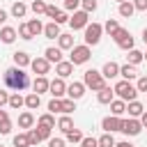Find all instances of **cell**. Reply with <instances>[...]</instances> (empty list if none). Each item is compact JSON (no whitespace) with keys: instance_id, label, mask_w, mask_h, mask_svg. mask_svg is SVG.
<instances>
[{"instance_id":"obj_4","label":"cell","mask_w":147,"mask_h":147,"mask_svg":"<svg viewBox=\"0 0 147 147\" xmlns=\"http://www.w3.org/2000/svg\"><path fill=\"white\" fill-rule=\"evenodd\" d=\"M90 57H92V51H90V46H87V44L74 46V48H71V53H69V62H71L74 67H78V64H85Z\"/></svg>"},{"instance_id":"obj_44","label":"cell","mask_w":147,"mask_h":147,"mask_svg":"<svg viewBox=\"0 0 147 147\" xmlns=\"http://www.w3.org/2000/svg\"><path fill=\"white\" fill-rule=\"evenodd\" d=\"M83 0H64V11H78V5Z\"/></svg>"},{"instance_id":"obj_51","label":"cell","mask_w":147,"mask_h":147,"mask_svg":"<svg viewBox=\"0 0 147 147\" xmlns=\"http://www.w3.org/2000/svg\"><path fill=\"white\" fill-rule=\"evenodd\" d=\"M136 11H147V0H133Z\"/></svg>"},{"instance_id":"obj_39","label":"cell","mask_w":147,"mask_h":147,"mask_svg":"<svg viewBox=\"0 0 147 147\" xmlns=\"http://www.w3.org/2000/svg\"><path fill=\"white\" fill-rule=\"evenodd\" d=\"M16 32H18V37H21V39H25V41H30V39H32V32H30V28H28V23H21Z\"/></svg>"},{"instance_id":"obj_27","label":"cell","mask_w":147,"mask_h":147,"mask_svg":"<svg viewBox=\"0 0 147 147\" xmlns=\"http://www.w3.org/2000/svg\"><path fill=\"white\" fill-rule=\"evenodd\" d=\"M57 129H60L62 133H69V131L74 129V119H71L69 115H62V117L57 119Z\"/></svg>"},{"instance_id":"obj_40","label":"cell","mask_w":147,"mask_h":147,"mask_svg":"<svg viewBox=\"0 0 147 147\" xmlns=\"http://www.w3.org/2000/svg\"><path fill=\"white\" fill-rule=\"evenodd\" d=\"M74 110H76V101H74V99H62V113L69 115V113H74Z\"/></svg>"},{"instance_id":"obj_57","label":"cell","mask_w":147,"mask_h":147,"mask_svg":"<svg viewBox=\"0 0 147 147\" xmlns=\"http://www.w3.org/2000/svg\"><path fill=\"white\" fill-rule=\"evenodd\" d=\"M7 117H9V115H7V110H2V108H0V122H2V119H7Z\"/></svg>"},{"instance_id":"obj_53","label":"cell","mask_w":147,"mask_h":147,"mask_svg":"<svg viewBox=\"0 0 147 147\" xmlns=\"http://www.w3.org/2000/svg\"><path fill=\"white\" fill-rule=\"evenodd\" d=\"M2 106H9V94L5 92V90H0V108Z\"/></svg>"},{"instance_id":"obj_59","label":"cell","mask_w":147,"mask_h":147,"mask_svg":"<svg viewBox=\"0 0 147 147\" xmlns=\"http://www.w3.org/2000/svg\"><path fill=\"white\" fill-rule=\"evenodd\" d=\"M117 2H119V5H122V2H126V0H117Z\"/></svg>"},{"instance_id":"obj_28","label":"cell","mask_w":147,"mask_h":147,"mask_svg":"<svg viewBox=\"0 0 147 147\" xmlns=\"http://www.w3.org/2000/svg\"><path fill=\"white\" fill-rule=\"evenodd\" d=\"M133 14H136L133 2H129V0H126V2H122V5H119V16H122V18H131Z\"/></svg>"},{"instance_id":"obj_32","label":"cell","mask_w":147,"mask_h":147,"mask_svg":"<svg viewBox=\"0 0 147 147\" xmlns=\"http://www.w3.org/2000/svg\"><path fill=\"white\" fill-rule=\"evenodd\" d=\"M21 106H25V96H21L18 92H14V94H9V108H14V110H18Z\"/></svg>"},{"instance_id":"obj_48","label":"cell","mask_w":147,"mask_h":147,"mask_svg":"<svg viewBox=\"0 0 147 147\" xmlns=\"http://www.w3.org/2000/svg\"><path fill=\"white\" fill-rule=\"evenodd\" d=\"M28 136H30V145H39V142H41V140H39L37 129H28Z\"/></svg>"},{"instance_id":"obj_14","label":"cell","mask_w":147,"mask_h":147,"mask_svg":"<svg viewBox=\"0 0 147 147\" xmlns=\"http://www.w3.org/2000/svg\"><path fill=\"white\" fill-rule=\"evenodd\" d=\"M16 37H18V32H16L11 25H5V28L0 30V41H2V44H14Z\"/></svg>"},{"instance_id":"obj_3","label":"cell","mask_w":147,"mask_h":147,"mask_svg":"<svg viewBox=\"0 0 147 147\" xmlns=\"http://www.w3.org/2000/svg\"><path fill=\"white\" fill-rule=\"evenodd\" d=\"M115 94L122 99V101H126V103H131V101H136V96H138V90H136V85H131L129 80H119L115 87Z\"/></svg>"},{"instance_id":"obj_56","label":"cell","mask_w":147,"mask_h":147,"mask_svg":"<svg viewBox=\"0 0 147 147\" xmlns=\"http://www.w3.org/2000/svg\"><path fill=\"white\" fill-rule=\"evenodd\" d=\"M5 21H7V11H5V9H0V23H5Z\"/></svg>"},{"instance_id":"obj_35","label":"cell","mask_w":147,"mask_h":147,"mask_svg":"<svg viewBox=\"0 0 147 147\" xmlns=\"http://www.w3.org/2000/svg\"><path fill=\"white\" fill-rule=\"evenodd\" d=\"M117 30H119V23H117L115 18H108V21L103 23V32H108L110 37H113V34H115Z\"/></svg>"},{"instance_id":"obj_5","label":"cell","mask_w":147,"mask_h":147,"mask_svg":"<svg viewBox=\"0 0 147 147\" xmlns=\"http://www.w3.org/2000/svg\"><path fill=\"white\" fill-rule=\"evenodd\" d=\"M101 34H103V25L101 23H90L85 28V44L87 46H96L101 41Z\"/></svg>"},{"instance_id":"obj_12","label":"cell","mask_w":147,"mask_h":147,"mask_svg":"<svg viewBox=\"0 0 147 147\" xmlns=\"http://www.w3.org/2000/svg\"><path fill=\"white\" fill-rule=\"evenodd\" d=\"M67 94H69V99L78 101V99L85 94V83H78V80H74L71 85H67Z\"/></svg>"},{"instance_id":"obj_58","label":"cell","mask_w":147,"mask_h":147,"mask_svg":"<svg viewBox=\"0 0 147 147\" xmlns=\"http://www.w3.org/2000/svg\"><path fill=\"white\" fill-rule=\"evenodd\" d=\"M142 41H145V44H147V28H145V30H142Z\"/></svg>"},{"instance_id":"obj_55","label":"cell","mask_w":147,"mask_h":147,"mask_svg":"<svg viewBox=\"0 0 147 147\" xmlns=\"http://www.w3.org/2000/svg\"><path fill=\"white\" fill-rule=\"evenodd\" d=\"M140 124H142V126H147V113H142V115H140Z\"/></svg>"},{"instance_id":"obj_22","label":"cell","mask_w":147,"mask_h":147,"mask_svg":"<svg viewBox=\"0 0 147 147\" xmlns=\"http://www.w3.org/2000/svg\"><path fill=\"white\" fill-rule=\"evenodd\" d=\"M76 44H74V37L71 34H60L57 37V48L60 51H71Z\"/></svg>"},{"instance_id":"obj_7","label":"cell","mask_w":147,"mask_h":147,"mask_svg":"<svg viewBox=\"0 0 147 147\" xmlns=\"http://www.w3.org/2000/svg\"><path fill=\"white\" fill-rule=\"evenodd\" d=\"M113 39H115V44H117L119 48H124V51H133V37H131L129 30L119 28V30L113 34Z\"/></svg>"},{"instance_id":"obj_45","label":"cell","mask_w":147,"mask_h":147,"mask_svg":"<svg viewBox=\"0 0 147 147\" xmlns=\"http://www.w3.org/2000/svg\"><path fill=\"white\" fill-rule=\"evenodd\" d=\"M0 133H2V136H7V133H11V119H9V117L0 122Z\"/></svg>"},{"instance_id":"obj_33","label":"cell","mask_w":147,"mask_h":147,"mask_svg":"<svg viewBox=\"0 0 147 147\" xmlns=\"http://www.w3.org/2000/svg\"><path fill=\"white\" fill-rule=\"evenodd\" d=\"M11 142H14V147H30V136L28 133H16Z\"/></svg>"},{"instance_id":"obj_15","label":"cell","mask_w":147,"mask_h":147,"mask_svg":"<svg viewBox=\"0 0 147 147\" xmlns=\"http://www.w3.org/2000/svg\"><path fill=\"white\" fill-rule=\"evenodd\" d=\"M32 87H34V92H37V94H44V92H48V90H51V80H48L46 76H37V78H34V83H32Z\"/></svg>"},{"instance_id":"obj_8","label":"cell","mask_w":147,"mask_h":147,"mask_svg":"<svg viewBox=\"0 0 147 147\" xmlns=\"http://www.w3.org/2000/svg\"><path fill=\"white\" fill-rule=\"evenodd\" d=\"M140 131H142V124H140L138 117H129V119L122 122V133H126V136H138Z\"/></svg>"},{"instance_id":"obj_52","label":"cell","mask_w":147,"mask_h":147,"mask_svg":"<svg viewBox=\"0 0 147 147\" xmlns=\"http://www.w3.org/2000/svg\"><path fill=\"white\" fill-rule=\"evenodd\" d=\"M48 147H64V138H51Z\"/></svg>"},{"instance_id":"obj_46","label":"cell","mask_w":147,"mask_h":147,"mask_svg":"<svg viewBox=\"0 0 147 147\" xmlns=\"http://www.w3.org/2000/svg\"><path fill=\"white\" fill-rule=\"evenodd\" d=\"M80 147H99V140H96V138H92V136H87V138H83Z\"/></svg>"},{"instance_id":"obj_25","label":"cell","mask_w":147,"mask_h":147,"mask_svg":"<svg viewBox=\"0 0 147 147\" xmlns=\"http://www.w3.org/2000/svg\"><path fill=\"white\" fill-rule=\"evenodd\" d=\"M25 14H28V5H25V2L18 0V2L11 5V16H14V18H23Z\"/></svg>"},{"instance_id":"obj_37","label":"cell","mask_w":147,"mask_h":147,"mask_svg":"<svg viewBox=\"0 0 147 147\" xmlns=\"http://www.w3.org/2000/svg\"><path fill=\"white\" fill-rule=\"evenodd\" d=\"M46 7H48V5H46V0H34V2L30 5V9H32L37 16H39V14H46Z\"/></svg>"},{"instance_id":"obj_42","label":"cell","mask_w":147,"mask_h":147,"mask_svg":"<svg viewBox=\"0 0 147 147\" xmlns=\"http://www.w3.org/2000/svg\"><path fill=\"white\" fill-rule=\"evenodd\" d=\"M37 133H39V140H51V126L37 124Z\"/></svg>"},{"instance_id":"obj_2","label":"cell","mask_w":147,"mask_h":147,"mask_svg":"<svg viewBox=\"0 0 147 147\" xmlns=\"http://www.w3.org/2000/svg\"><path fill=\"white\" fill-rule=\"evenodd\" d=\"M83 83H85V87H90L92 92H99V90L106 87V78H103V74L96 71V69H87V71L83 74Z\"/></svg>"},{"instance_id":"obj_10","label":"cell","mask_w":147,"mask_h":147,"mask_svg":"<svg viewBox=\"0 0 147 147\" xmlns=\"http://www.w3.org/2000/svg\"><path fill=\"white\" fill-rule=\"evenodd\" d=\"M30 69H32L37 76H46V74L51 71V62H48L46 57H34V60L30 62Z\"/></svg>"},{"instance_id":"obj_49","label":"cell","mask_w":147,"mask_h":147,"mask_svg":"<svg viewBox=\"0 0 147 147\" xmlns=\"http://www.w3.org/2000/svg\"><path fill=\"white\" fill-rule=\"evenodd\" d=\"M136 90H138V92H147V76H140V78H138Z\"/></svg>"},{"instance_id":"obj_1","label":"cell","mask_w":147,"mask_h":147,"mask_svg":"<svg viewBox=\"0 0 147 147\" xmlns=\"http://www.w3.org/2000/svg\"><path fill=\"white\" fill-rule=\"evenodd\" d=\"M5 85L14 92H23L30 85V76L21 67H9V69H5Z\"/></svg>"},{"instance_id":"obj_9","label":"cell","mask_w":147,"mask_h":147,"mask_svg":"<svg viewBox=\"0 0 147 147\" xmlns=\"http://www.w3.org/2000/svg\"><path fill=\"white\" fill-rule=\"evenodd\" d=\"M122 117H115V115H108V117H103V122H101V129L106 131V133H113V131H122Z\"/></svg>"},{"instance_id":"obj_34","label":"cell","mask_w":147,"mask_h":147,"mask_svg":"<svg viewBox=\"0 0 147 147\" xmlns=\"http://www.w3.org/2000/svg\"><path fill=\"white\" fill-rule=\"evenodd\" d=\"M37 124H41V126H51V129H53V126H55V115H53V113H44V115L37 119Z\"/></svg>"},{"instance_id":"obj_50","label":"cell","mask_w":147,"mask_h":147,"mask_svg":"<svg viewBox=\"0 0 147 147\" xmlns=\"http://www.w3.org/2000/svg\"><path fill=\"white\" fill-rule=\"evenodd\" d=\"M53 23H57V25H62V23H69V16H67V11H62V9H60V14L55 16V21H53Z\"/></svg>"},{"instance_id":"obj_17","label":"cell","mask_w":147,"mask_h":147,"mask_svg":"<svg viewBox=\"0 0 147 147\" xmlns=\"http://www.w3.org/2000/svg\"><path fill=\"white\" fill-rule=\"evenodd\" d=\"M113 96H115V90H113V87H108V85H106L103 90H99V92H96V101H99V103H108V106H110Z\"/></svg>"},{"instance_id":"obj_16","label":"cell","mask_w":147,"mask_h":147,"mask_svg":"<svg viewBox=\"0 0 147 147\" xmlns=\"http://www.w3.org/2000/svg\"><path fill=\"white\" fill-rule=\"evenodd\" d=\"M44 57H46L51 64H53V62L57 64V62H62V51H60V48H55V46H48V48L44 51Z\"/></svg>"},{"instance_id":"obj_54","label":"cell","mask_w":147,"mask_h":147,"mask_svg":"<svg viewBox=\"0 0 147 147\" xmlns=\"http://www.w3.org/2000/svg\"><path fill=\"white\" fill-rule=\"evenodd\" d=\"M115 147H136V145H131V142H129V140H122V142H117V145H115Z\"/></svg>"},{"instance_id":"obj_38","label":"cell","mask_w":147,"mask_h":147,"mask_svg":"<svg viewBox=\"0 0 147 147\" xmlns=\"http://www.w3.org/2000/svg\"><path fill=\"white\" fill-rule=\"evenodd\" d=\"M64 136H67V140H69V142H83V138H85V136L80 133V129H71V131H69V133H64Z\"/></svg>"},{"instance_id":"obj_36","label":"cell","mask_w":147,"mask_h":147,"mask_svg":"<svg viewBox=\"0 0 147 147\" xmlns=\"http://www.w3.org/2000/svg\"><path fill=\"white\" fill-rule=\"evenodd\" d=\"M99 140V147H115L117 142H115V138H113V133H103L101 138H96Z\"/></svg>"},{"instance_id":"obj_61","label":"cell","mask_w":147,"mask_h":147,"mask_svg":"<svg viewBox=\"0 0 147 147\" xmlns=\"http://www.w3.org/2000/svg\"><path fill=\"white\" fill-rule=\"evenodd\" d=\"M0 147H5V145H0Z\"/></svg>"},{"instance_id":"obj_23","label":"cell","mask_w":147,"mask_h":147,"mask_svg":"<svg viewBox=\"0 0 147 147\" xmlns=\"http://www.w3.org/2000/svg\"><path fill=\"white\" fill-rule=\"evenodd\" d=\"M126 113H129V117H140L145 113V106L140 101H131V103H126Z\"/></svg>"},{"instance_id":"obj_31","label":"cell","mask_w":147,"mask_h":147,"mask_svg":"<svg viewBox=\"0 0 147 147\" xmlns=\"http://www.w3.org/2000/svg\"><path fill=\"white\" fill-rule=\"evenodd\" d=\"M28 28H30L32 37H37V34H44V25H41V21H39V18H30V21H28Z\"/></svg>"},{"instance_id":"obj_24","label":"cell","mask_w":147,"mask_h":147,"mask_svg":"<svg viewBox=\"0 0 147 147\" xmlns=\"http://www.w3.org/2000/svg\"><path fill=\"white\" fill-rule=\"evenodd\" d=\"M32 124H34V115L30 110H25V113L18 115V126L21 129H32Z\"/></svg>"},{"instance_id":"obj_13","label":"cell","mask_w":147,"mask_h":147,"mask_svg":"<svg viewBox=\"0 0 147 147\" xmlns=\"http://www.w3.org/2000/svg\"><path fill=\"white\" fill-rule=\"evenodd\" d=\"M55 74H57V78H69L74 74V64L69 60H62V62L55 64Z\"/></svg>"},{"instance_id":"obj_43","label":"cell","mask_w":147,"mask_h":147,"mask_svg":"<svg viewBox=\"0 0 147 147\" xmlns=\"http://www.w3.org/2000/svg\"><path fill=\"white\" fill-rule=\"evenodd\" d=\"M80 7H83V11L92 14V11L96 9V0H83V2H80Z\"/></svg>"},{"instance_id":"obj_20","label":"cell","mask_w":147,"mask_h":147,"mask_svg":"<svg viewBox=\"0 0 147 147\" xmlns=\"http://www.w3.org/2000/svg\"><path fill=\"white\" fill-rule=\"evenodd\" d=\"M110 113H113L115 117H122V115L126 113V101H122V99H113V101H110Z\"/></svg>"},{"instance_id":"obj_60","label":"cell","mask_w":147,"mask_h":147,"mask_svg":"<svg viewBox=\"0 0 147 147\" xmlns=\"http://www.w3.org/2000/svg\"><path fill=\"white\" fill-rule=\"evenodd\" d=\"M145 62H147V53H145Z\"/></svg>"},{"instance_id":"obj_41","label":"cell","mask_w":147,"mask_h":147,"mask_svg":"<svg viewBox=\"0 0 147 147\" xmlns=\"http://www.w3.org/2000/svg\"><path fill=\"white\" fill-rule=\"evenodd\" d=\"M48 110L55 115V113H62V99H51L48 101Z\"/></svg>"},{"instance_id":"obj_30","label":"cell","mask_w":147,"mask_h":147,"mask_svg":"<svg viewBox=\"0 0 147 147\" xmlns=\"http://www.w3.org/2000/svg\"><path fill=\"white\" fill-rule=\"evenodd\" d=\"M39 103H41V96H39L37 92H30V94L25 96V106H28L30 110H37V108H39Z\"/></svg>"},{"instance_id":"obj_18","label":"cell","mask_w":147,"mask_h":147,"mask_svg":"<svg viewBox=\"0 0 147 147\" xmlns=\"http://www.w3.org/2000/svg\"><path fill=\"white\" fill-rule=\"evenodd\" d=\"M30 62H32V60H30V55H28L25 51H16V53H14V67H21V69H23V67H30Z\"/></svg>"},{"instance_id":"obj_19","label":"cell","mask_w":147,"mask_h":147,"mask_svg":"<svg viewBox=\"0 0 147 147\" xmlns=\"http://www.w3.org/2000/svg\"><path fill=\"white\" fill-rule=\"evenodd\" d=\"M101 74H103V78H115V76H119V64L117 62H106Z\"/></svg>"},{"instance_id":"obj_11","label":"cell","mask_w":147,"mask_h":147,"mask_svg":"<svg viewBox=\"0 0 147 147\" xmlns=\"http://www.w3.org/2000/svg\"><path fill=\"white\" fill-rule=\"evenodd\" d=\"M48 92L53 94V99H62V96L67 94V83H64V78L51 80V90H48Z\"/></svg>"},{"instance_id":"obj_26","label":"cell","mask_w":147,"mask_h":147,"mask_svg":"<svg viewBox=\"0 0 147 147\" xmlns=\"http://www.w3.org/2000/svg\"><path fill=\"white\" fill-rule=\"evenodd\" d=\"M119 76H122L124 80H131V78H136V76H138V71H136V67H133V64H129V62H126L124 67H119Z\"/></svg>"},{"instance_id":"obj_47","label":"cell","mask_w":147,"mask_h":147,"mask_svg":"<svg viewBox=\"0 0 147 147\" xmlns=\"http://www.w3.org/2000/svg\"><path fill=\"white\" fill-rule=\"evenodd\" d=\"M57 14H60V9H57L55 5H48V7H46V16H48L51 21H55V16H57Z\"/></svg>"},{"instance_id":"obj_29","label":"cell","mask_w":147,"mask_h":147,"mask_svg":"<svg viewBox=\"0 0 147 147\" xmlns=\"http://www.w3.org/2000/svg\"><path fill=\"white\" fill-rule=\"evenodd\" d=\"M129 64H133V67H138L140 62H145V53H140L138 48H133V51H129Z\"/></svg>"},{"instance_id":"obj_6","label":"cell","mask_w":147,"mask_h":147,"mask_svg":"<svg viewBox=\"0 0 147 147\" xmlns=\"http://www.w3.org/2000/svg\"><path fill=\"white\" fill-rule=\"evenodd\" d=\"M69 25H71V30H85V28L90 25V14L83 11V9L74 11V14L69 16Z\"/></svg>"},{"instance_id":"obj_21","label":"cell","mask_w":147,"mask_h":147,"mask_svg":"<svg viewBox=\"0 0 147 147\" xmlns=\"http://www.w3.org/2000/svg\"><path fill=\"white\" fill-rule=\"evenodd\" d=\"M44 34H46V39H57L62 32H60V25L51 21V23H46V25H44Z\"/></svg>"}]
</instances>
